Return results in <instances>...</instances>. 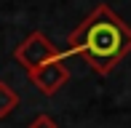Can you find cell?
<instances>
[{
    "instance_id": "obj_1",
    "label": "cell",
    "mask_w": 131,
    "mask_h": 128,
    "mask_svg": "<svg viewBox=\"0 0 131 128\" xmlns=\"http://www.w3.org/2000/svg\"><path fill=\"white\" fill-rule=\"evenodd\" d=\"M131 51V27L110 5H96L67 37L62 56H80L94 72L107 75Z\"/></svg>"
},
{
    "instance_id": "obj_2",
    "label": "cell",
    "mask_w": 131,
    "mask_h": 128,
    "mask_svg": "<svg viewBox=\"0 0 131 128\" xmlns=\"http://www.w3.org/2000/svg\"><path fill=\"white\" fill-rule=\"evenodd\" d=\"M59 54H62V51H59L56 45L48 40V35L32 32V35H27V37L16 45L14 59L19 61L27 72H32V69H38V67H43V64H48L51 59H56Z\"/></svg>"
},
{
    "instance_id": "obj_3",
    "label": "cell",
    "mask_w": 131,
    "mask_h": 128,
    "mask_svg": "<svg viewBox=\"0 0 131 128\" xmlns=\"http://www.w3.org/2000/svg\"><path fill=\"white\" fill-rule=\"evenodd\" d=\"M27 78H29V83H32L40 94H46V96L59 94V91L67 85V80H70V64H67V56L59 54L56 59H51L48 64H43V67H38V69H32V72H27Z\"/></svg>"
},
{
    "instance_id": "obj_4",
    "label": "cell",
    "mask_w": 131,
    "mask_h": 128,
    "mask_svg": "<svg viewBox=\"0 0 131 128\" xmlns=\"http://www.w3.org/2000/svg\"><path fill=\"white\" fill-rule=\"evenodd\" d=\"M16 107H19V94H16L8 83L0 80V118H8Z\"/></svg>"
},
{
    "instance_id": "obj_5",
    "label": "cell",
    "mask_w": 131,
    "mask_h": 128,
    "mask_svg": "<svg viewBox=\"0 0 131 128\" xmlns=\"http://www.w3.org/2000/svg\"><path fill=\"white\" fill-rule=\"evenodd\" d=\"M29 128H59V125H56V120H53L51 115L40 112V115H35V118H32V123H29Z\"/></svg>"
}]
</instances>
